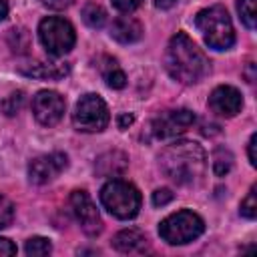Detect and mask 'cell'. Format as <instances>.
I'll use <instances>...</instances> for the list:
<instances>
[{
    "instance_id": "1",
    "label": "cell",
    "mask_w": 257,
    "mask_h": 257,
    "mask_svg": "<svg viewBox=\"0 0 257 257\" xmlns=\"http://www.w3.org/2000/svg\"><path fill=\"white\" fill-rule=\"evenodd\" d=\"M159 167L165 177L183 187H195L207 171V155L199 143L175 141L159 155Z\"/></svg>"
},
{
    "instance_id": "2",
    "label": "cell",
    "mask_w": 257,
    "mask_h": 257,
    "mask_svg": "<svg viewBox=\"0 0 257 257\" xmlns=\"http://www.w3.org/2000/svg\"><path fill=\"white\" fill-rule=\"evenodd\" d=\"M165 66L167 72L183 84L201 82L211 72L209 58L185 32H177L169 40L165 52Z\"/></svg>"
},
{
    "instance_id": "3",
    "label": "cell",
    "mask_w": 257,
    "mask_h": 257,
    "mask_svg": "<svg viewBox=\"0 0 257 257\" xmlns=\"http://www.w3.org/2000/svg\"><path fill=\"white\" fill-rule=\"evenodd\" d=\"M195 26L203 34L205 42L215 50H227L235 44L233 22L223 6H211L197 12Z\"/></svg>"
},
{
    "instance_id": "4",
    "label": "cell",
    "mask_w": 257,
    "mask_h": 257,
    "mask_svg": "<svg viewBox=\"0 0 257 257\" xmlns=\"http://www.w3.org/2000/svg\"><path fill=\"white\" fill-rule=\"evenodd\" d=\"M100 203L116 219H133L141 209V193L122 179H110L100 189Z\"/></svg>"
},
{
    "instance_id": "5",
    "label": "cell",
    "mask_w": 257,
    "mask_h": 257,
    "mask_svg": "<svg viewBox=\"0 0 257 257\" xmlns=\"http://www.w3.org/2000/svg\"><path fill=\"white\" fill-rule=\"evenodd\" d=\"M205 231L203 219L193 211H177L169 217H165L159 225V235L169 245H185L195 241Z\"/></svg>"
},
{
    "instance_id": "6",
    "label": "cell",
    "mask_w": 257,
    "mask_h": 257,
    "mask_svg": "<svg viewBox=\"0 0 257 257\" xmlns=\"http://www.w3.org/2000/svg\"><path fill=\"white\" fill-rule=\"evenodd\" d=\"M38 38L50 56L66 54L68 50H72V46L76 42V34H74L72 24L60 16H48V18L40 20Z\"/></svg>"
},
{
    "instance_id": "7",
    "label": "cell",
    "mask_w": 257,
    "mask_h": 257,
    "mask_svg": "<svg viewBox=\"0 0 257 257\" xmlns=\"http://www.w3.org/2000/svg\"><path fill=\"white\" fill-rule=\"evenodd\" d=\"M110 120L108 114V106L106 102L98 96V94H84L78 98L74 112H72V124L76 126V131L82 133H100L106 128Z\"/></svg>"
},
{
    "instance_id": "8",
    "label": "cell",
    "mask_w": 257,
    "mask_h": 257,
    "mask_svg": "<svg viewBox=\"0 0 257 257\" xmlns=\"http://www.w3.org/2000/svg\"><path fill=\"white\" fill-rule=\"evenodd\" d=\"M195 122V112L189 108H175L161 112L151 122V133L155 139H175L177 135L189 131Z\"/></svg>"
},
{
    "instance_id": "9",
    "label": "cell",
    "mask_w": 257,
    "mask_h": 257,
    "mask_svg": "<svg viewBox=\"0 0 257 257\" xmlns=\"http://www.w3.org/2000/svg\"><path fill=\"white\" fill-rule=\"evenodd\" d=\"M70 209H72L76 221L80 223L82 231L88 237H96L102 231V221H100L98 209H96V205L92 203V199L88 197L86 191L76 189V191L70 193Z\"/></svg>"
},
{
    "instance_id": "10",
    "label": "cell",
    "mask_w": 257,
    "mask_h": 257,
    "mask_svg": "<svg viewBox=\"0 0 257 257\" xmlns=\"http://www.w3.org/2000/svg\"><path fill=\"white\" fill-rule=\"evenodd\" d=\"M64 108H66V100L54 90H40L32 98V112L36 120L44 126H54L62 118Z\"/></svg>"
},
{
    "instance_id": "11",
    "label": "cell",
    "mask_w": 257,
    "mask_h": 257,
    "mask_svg": "<svg viewBox=\"0 0 257 257\" xmlns=\"http://www.w3.org/2000/svg\"><path fill=\"white\" fill-rule=\"evenodd\" d=\"M68 167V157L64 153H50L40 155L30 161L28 165V179L34 185H46L54 177H58Z\"/></svg>"
},
{
    "instance_id": "12",
    "label": "cell",
    "mask_w": 257,
    "mask_h": 257,
    "mask_svg": "<svg viewBox=\"0 0 257 257\" xmlns=\"http://www.w3.org/2000/svg\"><path fill=\"white\" fill-rule=\"evenodd\" d=\"M209 108L221 116H235L243 108V96L235 86L221 84L209 94Z\"/></svg>"
},
{
    "instance_id": "13",
    "label": "cell",
    "mask_w": 257,
    "mask_h": 257,
    "mask_svg": "<svg viewBox=\"0 0 257 257\" xmlns=\"http://www.w3.org/2000/svg\"><path fill=\"white\" fill-rule=\"evenodd\" d=\"M110 36L120 44H133L143 38V24L133 16H118L110 24Z\"/></svg>"
},
{
    "instance_id": "14",
    "label": "cell",
    "mask_w": 257,
    "mask_h": 257,
    "mask_svg": "<svg viewBox=\"0 0 257 257\" xmlns=\"http://www.w3.org/2000/svg\"><path fill=\"white\" fill-rule=\"evenodd\" d=\"M18 70L22 74H26V76L56 80V78L66 76L68 70H70V66L66 62H28V64H22Z\"/></svg>"
},
{
    "instance_id": "15",
    "label": "cell",
    "mask_w": 257,
    "mask_h": 257,
    "mask_svg": "<svg viewBox=\"0 0 257 257\" xmlns=\"http://www.w3.org/2000/svg\"><path fill=\"white\" fill-rule=\"evenodd\" d=\"M112 245L116 251L120 253H128V255H135V253H145L149 249V243H147V237L137 231V229H124L120 233L114 235L112 239Z\"/></svg>"
},
{
    "instance_id": "16",
    "label": "cell",
    "mask_w": 257,
    "mask_h": 257,
    "mask_svg": "<svg viewBox=\"0 0 257 257\" xmlns=\"http://www.w3.org/2000/svg\"><path fill=\"white\" fill-rule=\"evenodd\" d=\"M128 167V159L124 153L120 151H110V153H104L98 157V161L94 163V169L98 175L102 177H118L126 171Z\"/></svg>"
},
{
    "instance_id": "17",
    "label": "cell",
    "mask_w": 257,
    "mask_h": 257,
    "mask_svg": "<svg viewBox=\"0 0 257 257\" xmlns=\"http://www.w3.org/2000/svg\"><path fill=\"white\" fill-rule=\"evenodd\" d=\"M102 78L106 80V84H108L110 88H122V86L126 84V76H124V72L118 68L116 60H112V58H104Z\"/></svg>"
},
{
    "instance_id": "18",
    "label": "cell",
    "mask_w": 257,
    "mask_h": 257,
    "mask_svg": "<svg viewBox=\"0 0 257 257\" xmlns=\"http://www.w3.org/2000/svg\"><path fill=\"white\" fill-rule=\"evenodd\" d=\"M82 20L90 28H102L104 22H106V10L98 4H94V2H88L82 8Z\"/></svg>"
},
{
    "instance_id": "19",
    "label": "cell",
    "mask_w": 257,
    "mask_h": 257,
    "mask_svg": "<svg viewBox=\"0 0 257 257\" xmlns=\"http://www.w3.org/2000/svg\"><path fill=\"white\" fill-rule=\"evenodd\" d=\"M233 167V155L225 147H217L213 151V173L217 177H225Z\"/></svg>"
},
{
    "instance_id": "20",
    "label": "cell",
    "mask_w": 257,
    "mask_h": 257,
    "mask_svg": "<svg viewBox=\"0 0 257 257\" xmlns=\"http://www.w3.org/2000/svg\"><path fill=\"white\" fill-rule=\"evenodd\" d=\"M255 4L257 0H237V10H239V16L243 20V24L253 30L255 28V22H257V10H255Z\"/></svg>"
},
{
    "instance_id": "21",
    "label": "cell",
    "mask_w": 257,
    "mask_h": 257,
    "mask_svg": "<svg viewBox=\"0 0 257 257\" xmlns=\"http://www.w3.org/2000/svg\"><path fill=\"white\" fill-rule=\"evenodd\" d=\"M24 251L30 257H42V255H48L52 251V245L44 237H30L26 241V245H24Z\"/></svg>"
},
{
    "instance_id": "22",
    "label": "cell",
    "mask_w": 257,
    "mask_h": 257,
    "mask_svg": "<svg viewBox=\"0 0 257 257\" xmlns=\"http://www.w3.org/2000/svg\"><path fill=\"white\" fill-rule=\"evenodd\" d=\"M22 102H24V92H12L8 98H4L2 100V110L8 114V116H12V114H16L20 108H22Z\"/></svg>"
},
{
    "instance_id": "23",
    "label": "cell",
    "mask_w": 257,
    "mask_h": 257,
    "mask_svg": "<svg viewBox=\"0 0 257 257\" xmlns=\"http://www.w3.org/2000/svg\"><path fill=\"white\" fill-rule=\"evenodd\" d=\"M255 191H257V187L253 185V187L249 189L247 197L241 201V215H243V217H247V219H255V215H257V201H255Z\"/></svg>"
},
{
    "instance_id": "24",
    "label": "cell",
    "mask_w": 257,
    "mask_h": 257,
    "mask_svg": "<svg viewBox=\"0 0 257 257\" xmlns=\"http://www.w3.org/2000/svg\"><path fill=\"white\" fill-rule=\"evenodd\" d=\"M14 219V205L10 199H6L4 195H0V229L8 227Z\"/></svg>"
},
{
    "instance_id": "25",
    "label": "cell",
    "mask_w": 257,
    "mask_h": 257,
    "mask_svg": "<svg viewBox=\"0 0 257 257\" xmlns=\"http://www.w3.org/2000/svg\"><path fill=\"white\" fill-rule=\"evenodd\" d=\"M171 201H173V191L171 189H157L153 193V205L155 207H163V205H167Z\"/></svg>"
},
{
    "instance_id": "26",
    "label": "cell",
    "mask_w": 257,
    "mask_h": 257,
    "mask_svg": "<svg viewBox=\"0 0 257 257\" xmlns=\"http://www.w3.org/2000/svg\"><path fill=\"white\" fill-rule=\"evenodd\" d=\"M112 4L120 12H133L143 4V0H112Z\"/></svg>"
},
{
    "instance_id": "27",
    "label": "cell",
    "mask_w": 257,
    "mask_h": 257,
    "mask_svg": "<svg viewBox=\"0 0 257 257\" xmlns=\"http://www.w3.org/2000/svg\"><path fill=\"white\" fill-rule=\"evenodd\" d=\"M6 255H16V245L10 239L0 237V257H6Z\"/></svg>"
},
{
    "instance_id": "28",
    "label": "cell",
    "mask_w": 257,
    "mask_h": 257,
    "mask_svg": "<svg viewBox=\"0 0 257 257\" xmlns=\"http://www.w3.org/2000/svg\"><path fill=\"white\" fill-rule=\"evenodd\" d=\"M255 143H257V135L253 133L251 139H249V145H247V151H249V163L255 167L257 165V157H255Z\"/></svg>"
},
{
    "instance_id": "29",
    "label": "cell",
    "mask_w": 257,
    "mask_h": 257,
    "mask_svg": "<svg viewBox=\"0 0 257 257\" xmlns=\"http://www.w3.org/2000/svg\"><path fill=\"white\" fill-rule=\"evenodd\" d=\"M72 2H74V0H42V4H44V6L56 8V10H60V8H68Z\"/></svg>"
},
{
    "instance_id": "30",
    "label": "cell",
    "mask_w": 257,
    "mask_h": 257,
    "mask_svg": "<svg viewBox=\"0 0 257 257\" xmlns=\"http://www.w3.org/2000/svg\"><path fill=\"white\" fill-rule=\"evenodd\" d=\"M133 120H135L133 114H128V112L120 114V116H118V128H126L128 124H133Z\"/></svg>"
},
{
    "instance_id": "31",
    "label": "cell",
    "mask_w": 257,
    "mask_h": 257,
    "mask_svg": "<svg viewBox=\"0 0 257 257\" xmlns=\"http://www.w3.org/2000/svg\"><path fill=\"white\" fill-rule=\"evenodd\" d=\"M153 2H155V6H157V8L167 10V8H171V6H173L177 0H153Z\"/></svg>"
},
{
    "instance_id": "32",
    "label": "cell",
    "mask_w": 257,
    "mask_h": 257,
    "mask_svg": "<svg viewBox=\"0 0 257 257\" xmlns=\"http://www.w3.org/2000/svg\"><path fill=\"white\" fill-rule=\"evenodd\" d=\"M8 14V2L6 0H0V20H4Z\"/></svg>"
}]
</instances>
